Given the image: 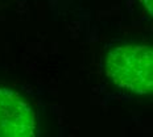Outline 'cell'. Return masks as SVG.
<instances>
[{"label":"cell","instance_id":"7a4b0ae2","mask_svg":"<svg viewBox=\"0 0 153 137\" xmlns=\"http://www.w3.org/2000/svg\"><path fill=\"white\" fill-rule=\"evenodd\" d=\"M36 115L16 91L0 87V137H34Z\"/></svg>","mask_w":153,"mask_h":137},{"label":"cell","instance_id":"6da1fadb","mask_svg":"<svg viewBox=\"0 0 153 137\" xmlns=\"http://www.w3.org/2000/svg\"><path fill=\"white\" fill-rule=\"evenodd\" d=\"M107 76L114 84L139 95L153 87V52L148 45H123L112 49L106 59Z\"/></svg>","mask_w":153,"mask_h":137},{"label":"cell","instance_id":"3957f363","mask_svg":"<svg viewBox=\"0 0 153 137\" xmlns=\"http://www.w3.org/2000/svg\"><path fill=\"white\" fill-rule=\"evenodd\" d=\"M140 3L144 5V8L146 9V12L149 13V16H152V13H153V11H152V0H140Z\"/></svg>","mask_w":153,"mask_h":137}]
</instances>
